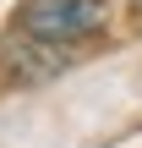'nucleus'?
<instances>
[{
  "label": "nucleus",
  "instance_id": "obj_1",
  "mask_svg": "<svg viewBox=\"0 0 142 148\" xmlns=\"http://www.w3.org/2000/svg\"><path fill=\"white\" fill-rule=\"evenodd\" d=\"M104 22H109L104 0H22L16 5V27L38 44H77L99 33Z\"/></svg>",
  "mask_w": 142,
  "mask_h": 148
},
{
  "label": "nucleus",
  "instance_id": "obj_2",
  "mask_svg": "<svg viewBox=\"0 0 142 148\" xmlns=\"http://www.w3.org/2000/svg\"><path fill=\"white\" fill-rule=\"evenodd\" d=\"M131 5H137V11H142V0H131Z\"/></svg>",
  "mask_w": 142,
  "mask_h": 148
}]
</instances>
